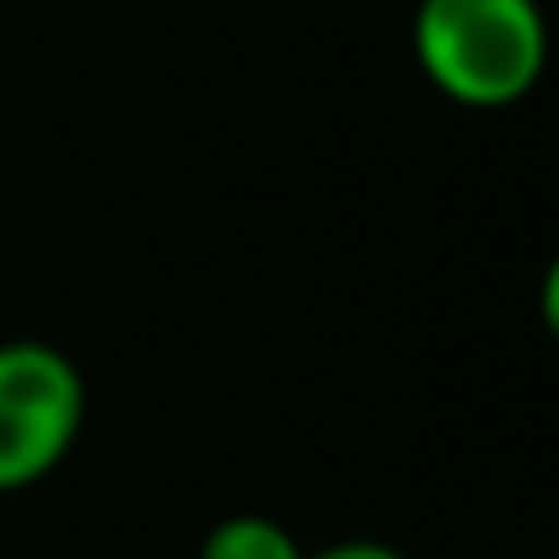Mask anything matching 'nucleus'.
<instances>
[{
  "instance_id": "f257e3e1",
  "label": "nucleus",
  "mask_w": 559,
  "mask_h": 559,
  "mask_svg": "<svg viewBox=\"0 0 559 559\" xmlns=\"http://www.w3.org/2000/svg\"><path fill=\"white\" fill-rule=\"evenodd\" d=\"M412 61L450 105L510 110L548 67L543 0H417Z\"/></svg>"
},
{
  "instance_id": "f03ea898",
  "label": "nucleus",
  "mask_w": 559,
  "mask_h": 559,
  "mask_svg": "<svg viewBox=\"0 0 559 559\" xmlns=\"http://www.w3.org/2000/svg\"><path fill=\"white\" fill-rule=\"evenodd\" d=\"M88 423V379L50 341H0V493L67 466Z\"/></svg>"
},
{
  "instance_id": "7ed1b4c3",
  "label": "nucleus",
  "mask_w": 559,
  "mask_h": 559,
  "mask_svg": "<svg viewBox=\"0 0 559 559\" xmlns=\"http://www.w3.org/2000/svg\"><path fill=\"white\" fill-rule=\"evenodd\" d=\"M302 554H308V543L286 521L258 515V510L214 521L198 543V559H302Z\"/></svg>"
},
{
  "instance_id": "20e7f679",
  "label": "nucleus",
  "mask_w": 559,
  "mask_h": 559,
  "mask_svg": "<svg viewBox=\"0 0 559 559\" xmlns=\"http://www.w3.org/2000/svg\"><path fill=\"white\" fill-rule=\"evenodd\" d=\"M302 559H406L395 543H379V537H346V543H324V548H308Z\"/></svg>"
}]
</instances>
